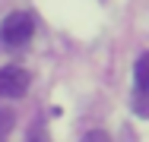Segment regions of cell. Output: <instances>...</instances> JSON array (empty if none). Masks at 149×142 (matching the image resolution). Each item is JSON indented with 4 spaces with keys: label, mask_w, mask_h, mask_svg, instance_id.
Here are the masks:
<instances>
[{
    "label": "cell",
    "mask_w": 149,
    "mask_h": 142,
    "mask_svg": "<svg viewBox=\"0 0 149 142\" xmlns=\"http://www.w3.org/2000/svg\"><path fill=\"white\" fill-rule=\"evenodd\" d=\"M10 126H13V117H10V111H0V142H6V136H10Z\"/></svg>",
    "instance_id": "cell-4"
},
{
    "label": "cell",
    "mask_w": 149,
    "mask_h": 142,
    "mask_svg": "<svg viewBox=\"0 0 149 142\" xmlns=\"http://www.w3.org/2000/svg\"><path fill=\"white\" fill-rule=\"evenodd\" d=\"M29 92V73L16 63L0 70V98H22Z\"/></svg>",
    "instance_id": "cell-2"
},
{
    "label": "cell",
    "mask_w": 149,
    "mask_h": 142,
    "mask_svg": "<svg viewBox=\"0 0 149 142\" xmlns=\"http://www.w3.org/2000/svg\"><path fill=\"white\" fill-rule=\"evenodd\" d=\"M133 79H136V98H133V108L140 117H146V95H149V54H140L136 60V73H133Z\"/></svg>",
    "instance_id": "cell-3"
},
{
    "label": "cell",
    "mask_w": 149,
    "mask_h": 142,
    "mask_svg": "<svg viewBox=\"0 0 149 142\" xmlns=\"http://www.w3.org/2000/svg\"><path fill=\"white\" fill-rule=\"evenodd\" d=\"M32 35H35V19H32V13H26V10H16V13H10V16L0 22V41H3L6 48H22V44H29Z\"/></svg>",
    "instance_id": "cell-1"
}]
</instances>
